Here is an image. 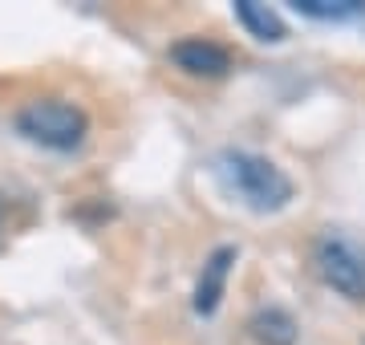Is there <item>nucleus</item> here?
Listing matches in <instances>:
<instances>
[{
	"mask_svg": "<svg viewBox=\"0 0 365 345\" xmlns=\"http://www.w3.org/2000/svg\"><path fill=\"white\" fill-rule=\"evenodd\" d=\"M215 179H220V187L232 200H240L256 215L284 212L292 203V195H297L292 179L272 159H264L256 150H223L215 159Z\"/></svg>",
	"mask_w": 365,
	"mask_h": 345,
	"instance_id": "nucleus-1",
	"label": "nucleus"
},
{
	"mask_svg": "<svg viewBox=\"0 0 365 345\" xmlns=\"http://www.w3.org/2000/svg\"><path fill=\"white\" fill-rule=\"evenodd\" d=\"M235 21L248 29L256 41H264V45H280L288 37L280 13L268 9V4H260V0H235Z\"/></svg>",
	"mask_w": 365,
	"mask_h": 345,
	"instance_id": "nucleus-6",
	"label": "nucleus"
},
{
	"mask_svg": "<svg viewBox=\"0 0 365 345\" xmlns=\"http://www.w3.org/2000/svg\"><path fill=\"white\" fill-rule=\"evenodd\" d=\"M292 9L309 21H349L365 13V0H292Z\"/></svg>",
	"mask_w": 365,
	"mask_h": 345,
	"instance_id": "nucleus-8",
	"label": "nucleus"
},
{
	"mask_svg": "<svg viewBox=\"0 0 365 345\" xmlns=\"http://www.w3.org/2000/svg\"><path fill=\"white\" fill-rule=\"evenodd\" d=\"M0 224H4V207H0Z\"/></svg>",
	"mask_w": 365,
	"mask_h": 345,
	"instance_id": "nucleus-9",
	"label": "nucleus"
},
{
	"mask_svg": "<svg viewBox=\"0 0 365 345\" xmlns=\"http://www.w3.org/2000/svg\"><path fill=\"white\" fill-rule=\"evenodd\" d=\"M248 333L260 345H297V317L280 305H268L260 313H252Z\"/></svg>",
	"mask_w": 365,
	"mask_h": 345,
	"instance_id": "nucleus-7",
	"label": "nucleus"
},
{
	"mask_svg": "<svg viewBox=\"0 0 365 345\" xmlns=\"http://www.w3.org/2000/svg\"><path fill=\"white\" fill-rule=\"evenodd\" d=\"M16 130L25 134L29 143L49 146V150H73V146L86 143L90 118H86L73 102L37 98V102H29V106L16 114Z\"/></svg>",
	"mask_w": 365,
	"mask_h": 345,
	"instance_id": "nucleus-2",
	"label": "nucleus"
},
{
	"mask_svg": "<svg viewBox=\"0 0 365 345\" xmlns=\"http://www.w3.org/2000/svg\"><path fill=\"white\" fill-rule=\"evenodd\" d=\"M235 256L240 252H235L232 244H223V248H215V252L207 256V264H203V272H199V280H195V297H191V309H195L199 317H211V313L220 309Z\"/></svg>",
	"mask_w": 365,
	"mask_h": 345,
	"instance_id": "nucleus-5",
	"label": "nucleus"
},
{
	"mask_svg": "<svg viewBox=\"0 0 365 345\" xmlns=\"http://www.w3.org/2000/svg\"><path fill=\"white\" fill-rule=\"evenodd\" d=\"M170 61L191 73V78H223L232 69V53L215 45V41H203V37H182L170 45Z\"/></svg>",
	"mask_w": 365,
	"mask_h": 345,
	"instance_id": "nucleus-4",
	"label": "nucleus"
},
{
	"mask_svg": "<svg viewBox=\"0 0 365 345\" xmlns=\"http://www.w3.org/2000/svg\"><path fill=\"white\" fill-rule=\"evenodd\" d=\"M317 272L333 292L349 297V301H365V248L345 236H321L317 240Z\"/></svg>",
	"mask_w": 365,
	"mask_h": 345,
	"instance_id": "nucleus-3",
	"label": "nucleus"
}]
</instances>
